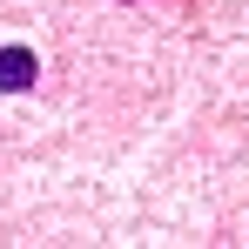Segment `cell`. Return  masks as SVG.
I'll use <instances>...</instances> for the list:
<instances>
[{
	"mask_svg": "<svg viewBox=\"0 0 249 249\" xmlns=\"http://www.w3.org/2000/svg\"><path fill=\"white\" fill-rule=\"evenodd\" d=\"M34 81V54H27V47H7V54H0V88H27Z\"/></svg>",
	"mask_w": 249,
	"mask_h": 249,
	"instance_id": "6da1fadb",
	"label": "cell"
}]
</instances>
